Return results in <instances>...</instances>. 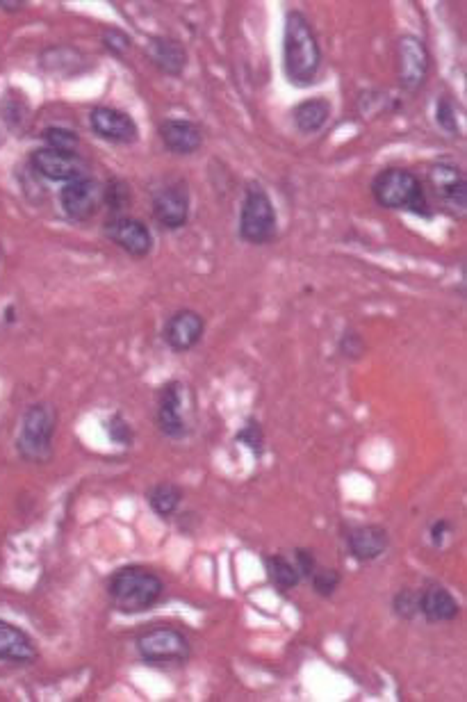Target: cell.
Listing matches in <instances>:
<instances>
[{
	"label": "cell",
	"instance_id": "obj_8",
	"mask_svg": "<svg viewBox=\"0 0 467 702\" xmlns=\"http://www.w3.org/2000/svg\"><path fill=\"white\" fill-rule=\"evenodd\" d=\"M431 69V55L420 37L404 35L397 42V76L406 92L422 89Z\"/></svg>",
	"mask_w": 467,
	"mask_h": 702
},
{
	"label": "cell",
	"instance_id": "obj_4",
	"mask_svg": "<svg viewBox=\"0 0 467 702\" xmlns=\"http://www.w3.org/2000/svg\"><path fill=\"white\" fill-rule=\"evenodd\" d=\"M57 429V413L48 404H32L21 420L16 450L26 461L46 463L53 454V436Z\"/></svg>",
	"mask_w": 467,
	"mask_h": 702
},
{
	"label": "cell",
	"instance_id": "obj_1",
	"mask_svg": "<svg viewBox=\"0 0 467 702\" xmlns=\"http://www.w3.org/2000/svg\"><path fill=\"white\" fill-rule=\"evenodd\" d=\"M322 69V48H319L315 28L299 10L285 16L283 28V73L294 87H310L317 83Z\"/></svg>",
	"mask_w": 467,
	"mask_h": 702
},
{
	"label": "cell",
	"instance_id": "obj_3",
	"mask_svg": "<svg viewBox=\"0 0 467 702\" xmlns=\"http://www.w3.org/2000/svg\"><path fill=\"white\" fill-rule=\"evenodd\" d=\"M372 197L381 208L408 210L424 219L433 217L424 185L411 169L390 167L379 171L372 181Z\"/></svg>",
	"mask_w": 467,
	"mask_h": 702
},
{
	"label": "cell",
	"instance_id": "obj_23",
	"mask_svg": "<svg viewBox=\"0 0 467 702\" xmlns=\"http://www.w3.org/2000/svg\"><path fill=\"white\" fill-rule=\"evenodd\" d=\"M265 573L269 584H272L278 593L294 591L303 579L297 563L283 557V554H269V557H265Z\"/></svg>",
	"mask_w": 467,
	"mask_h": 702
},
{
	"label": "cell",
	"instance_id": "obj_28",
	"mask_svg": "<svg viewBox=\"0 0 467 702\" xmlns=\"http://www.w3.org/2000/svg\"><path fill=\"white\" fill-rule=\"evenodd\" d=\"M392 607H395V614L399 618L413 620L415 616H420V591L401 589L395 595V602H392Z\"/></svg>",
	"mask_w": 467,
	"mask_h": 702
},
{
	"label": "cell",
	"instance_id": "obj_13",
	"mask_svg": "<svg viewBox=\"0 0 467 702\" xmlns=\"http://www.w3.org/2000/svg\"><path fill=\"white\" fill-rule=\"evenodd\" d=\"M158 427L167 438H185L190 434V424L185 418V386L178 381H169L160 390L158 399Z\"/></svg>",
	"mask_w": 467,
	"mask_h": 702
},
{
	"label": "cell",
	"instance_id": "obj_26",
	"mask_svg": "<svg viewBox=\"0 0 467 702\" xmlns=\"http://www.w3.org/2000/svg\"><path fill=\"white\" fill-rule=\"evenodd\" d=\"M42 137H44V142H46L48 149L78 153L80 137H78V133H73V130H69V128H60V126L46 128L44 133H42Z\"/></svg>",
	"mask_w": 467,
	"mask_h": 702
},
{
	"label": "cell",
	"instance_id": "obj_14",
	"mask_svg": "<svg viewBox=\"0 0 467 702\" xmlns=\"http://www.w3.org/2000/svg\"><path fill=\"white\" fill-rule=\"evenodd\" d=\"M89 124L101 140L112 144H133L139 137L135 119L128 112L108 108V105H98L89 112Z\"/></svg>",
	"mask_w": 467,
	"mask_h": 702
},
{
	"label": "cell",
	"instance_id": "obj_6",
	"mask_svg": "<svg viewBox=\"0 0 467 702\" xmlns=\"http://www.w3.org/2000/svg\"><path fill=\"white\" fill-rule=\"evenodd\" d=\"M137 652L146 664H183L190 659V641L174 627H153L137 636Z\"/></svg>",
	"mask_w": 467,
	"mask_h": 702
},
{
	"label": "cell",
	"instance_id": "obj_22",
	"mask_svg": "<svg viewBox=\"0 0 467 702\" xmlns=\"http://www.w3.org/2000/svg\"><path fill=\"white\" fill-rule=\"evenodd\" d=\"M331 112H333L331 101L322 99V96H317V99L301 101L297 108L292 110V121H294V126H297L299 133L315 135L326 124H329Z\"/></svg>",
	"mask_w": 467,
	"mask_h": 702
},
{
	"label": "cell",
	"instance_id": "obj_32",
	"mask_svg": "<svg viewBox=\"0 0 467 702\" xmlns=\"http://www.w3.org/2000/svg\"><path fill=\"white\" fill-rule=\"evenodd\" d=\"M436 121L442 130H447L449 135L458 133V124H456V110L449 99H442L436 108Z\"/></svg>",
	"mask_w": 467,
	"mask_h": 702
},
{
	"label": "cell",
	"instance_id": "obj_35",
	"mask_svg": "<svg viewBox=\"0 0 467 702\" xmlns=\"http://www.w3.org/2000/svg\"><path fill=\"white\" fill-rule=\"evenodd\" d=\"M294 563H297V568H299L303 579H310V575H313L315 568L319 566L313 550H306V548L294 550Z\"/></svg>",
	"mask_w": 467,
	"mask_h": 702
},
{
	"label": "cell",
	"instance_id": "obj_12",
	"mask_svg": "<svg viewBox=\"0 0 467 702\" xmlns=\"http://www.w3.org/2000/svg\"><path fill=\"white\" fill-rule=\"evenodd\" d=\"M153 217L167 231H178L190 217V190L185 183L162 187L153 197Z\"/></svg>",
	"mask_w": 467,
	"mask_h": 702
},
{
	"label": "cell",
	"instance_id": "obj_29",
	"mask_svg": "<svg viewBox=\"0 0 467 702\" xmlns=\"http://www.w3.org/2000/svg\"><path fill=\"white\" fill-rule=\"evenodd\" d=\"M108 434L117 445H130L133 443V429H130V424L124 420V415H112L108 420Z\"/></svg>",
	"mask_w": 467,
	"mask_h": 702
},
{
	"label": "cell",
	"instance_id": "obj_33",
	"mask_svg": "<svg viewBox=\"0 0 467 702\" xmlns=\"http://www.w3.org/2000/svg\"><path fill=\"white\" fill-rule=\"evenodd\" d=\"M103 46L108 48L112 55L121 57L130 48V37L124 35V32L117 30V28H110V30L103 32Z\"/></svg>",
	"mask_w": 467,
	"mask_h": 702
},
{
	"label": "cell",
	"instance_id": "obj_15",
	"mask_svg": "<svg viewBox=\"0 0 467 702\" xmlns=\"http://www.w3.org/2000/svg\"><path fill=\"white\" fill-rule=\"evenodd\" d=\"M203 331H206V322L203 317L196 313V310H178L167 320L165 329H162V338H165L167 345L178 351V354H185V351L194 349L203 338Z\"/></svg>",
	"mask_w": 467,
	"mask_h": 702
},
{
	"label": "cell",
	"instance_id": "obj_20",
	"mask_svg": "<svg viewBox=\"0 0 467 702\" xmlns=\"http://www.w3.org/2000/svg\"><path fill=\"white\" fill-rule=\"evenodd\" d=\"M0 659L12 664H32L37 659V648L30 636L7 620H0Z\"/></svg>",
	"mask_w": 467,
	"mask_h": 702
},
{
	"label": "cell",
	"instance_id": "obj_18",
	"mask_svg": "<svg viewBox=\"0 0 467 702\" xmlns=\"http://www.w3.org/2000/svg\"><path fill=\"white\" fill-rule=\"evenodd\" d=\"M160 140L176 155H192L201 149V126L190 119H167L160 124Z\"/></svg>",
	"mask_w": 467,
	"mask_h": 702
},
{
	"label": "cell",
	"instance_id": "obj_36",
	"mask_svg": "<svg viewBox=\"0 0 467 702\" xmlns=\"http://www.w3.org/2000/svg\"><path fill=\"white\" fill-rule=\"evenodd\" d=\"M447 534H449V522L447 520L433 522V527H431V541H433V545H442V541H445Z\"/></svg>",
	"mask_w": 467,
	"mask_h": 702
},
{
	"label": "cell",
	"instance_id": "obj_10",
	"mask_svg": "<svg viewBox=\"0 0 467 702\" xmlns=\"http://www.w3.org/2000/svg\"><path fill=\"white\" fill-rule=\"evenodd\" d=\"M105 235L133 258H146L153 249V235L142 219L114 215L105 222Z\"/></svg>",
	"mask_w": 467,
	"mask_h": 702
},
{
	"label": "cell",
	"instance_id": "obj_37",
	"mask_svg": "<svg viewBox=\"0 0 467 702\" xmlns=\"http://www.w3.org/2000/svg\"><path fill=\"white\" fill-rule=\"evenodd\" d=\"M26 3H16V0H0V10L5 12H19Z\"/></svg>",
	"mask_w": 467,
	"mask_h": 702
},
{
	"label": "cell",
	"instance_id": "obj_34",
	"mask_svg": "<svg viewBox=\"0 0 467 702\" xmlns=\"http://www.w3.org/2000/svg\"><path fill=\"white\" fill-rule=\"evenodd\" d=\"M237 440L244 445H249L253 452H262V443H265V438H262V429H260V424L258 422H253L249 420L247 422V427H244L240 434H237Z\"/></svg>",
	"mask_w": 467,
	"mask_h": 702
},
{
	"label": "cell",
	"instance_id": "obj_31",
	"mask_svg": "<svg viewBox=\"0 0 467 702\" xmlns=\"http://www.w3.org/2000/svg\"><path fill=\"white\" fill-rule=\"evenodd\" d=\"M338 349H340V354L344 358H351V361H356V358H360V356L365 354V342H363V338L358 336L356 331H344V336L340 340Z\"/></svg>",
	"mask_w": 467,
	"mask_h": 702
},
{
	"label": "cell",
	"instance_id": "obj_5",
	"mask_svg": "<svg viewBox=\"0 0 467 702\" xmlns=\"http://www.w3.org/2000/svg\"><path fill=\"white\" fill-rule=\"evenodd\" d=\"M240 238L249 244H267L276 238V210L260 183H249L240 210Z\"/></svg>",
	"mask_w": 467,
	"mask_h": 702
},
{
	"label": "cell",
	"instance_id": "obj_19",
	"mask_svg": "<svg viewBox=\"0 0 467 702\" xmlns=\"http://www.w3.org/2000/svg\"><path fill=\"white\" fill-rule=\"evenodd\" d=\"M146 57H149L155 69L174 78L180 76L187 67V53L183 44L169 37H153L146 44Z\"/></svg>",
	"mask_w": 467,
	"mask_h": 702
},
{
	"label": "cell",
	"instance_id": "obj_27",
	"mask_svg": "<svg viewBox=\"0 0 467 702\" xmlns=\"http://www.w3.org/2000/svg\"><path fill=\"white\" fill-rule=\"evenodd\" d=\"M310 584H313L317 595H322V598H331V595L338 591V586L342 584V575L335 568L317 566L315 573L310 575Z\"/></svg>",
	"mask_w": 467,
	"mask_h": 702
},
{
	"label": "cell",
	"instance_id": "obj_30",
	"mask_svg": "<svg viewBox=\"0 0 467 702\" xmlns=\"http://www.w3.org/2000/svg\"><path fill=\"white\" fill-rule=\"evenodd\" d=\"M105 201H108V206L112 208L114 215H121V208L128 206L130 201V192L124 183H112L105 187Z\"/></svg>",
	"mask_w": 467,
	"mask_h": 702
},
{
	"label": "cell",
	"instance_id": "obj_2",
	"mask_svg": "<svg viewBox=\"0 0 467 702\" xmlns=\"http://www.w3.org/2000/svg\"><path fill=\"white\" fill-rule=\"evenodd\" d=\"M165 593L162 579L142 566H126L117 570L108 582L112 607L121 614H142L160 602Z\"/></svg>",
	"mask_w": 467,
	"mask_h": 702
},
{
	"label": "cell",
	"instance_id": "obj_9",
	"mask_svg": "<svg viewBox=\"0 0 467 702\" xmlns=\"http://www.w3.org/2000/svg\"><path fill=\"white\" fill-rule=\"evenodd\" d=\"M105 201V187L94 181V178L83 176L76 178L62 187L60 192V206L64 215L73 222H87L92 219L98 210H101Z\"/></svg>",
	"mask_w": 467,
	"mask_h": 702
},
{
	"label": "cell",
	"instance_id": "obj_16",
	"mask_svg": "<svg viewBox=\"0 0 467 702\" xmlns=\"http://www.w3.org/2000/svg\"><path fill=\"white\" fill-rule=\"evenodd\" d=\"M420 614L426 623H452L461 614V604L445 586L431 582L420 591Z\"/></svg>",
	"mask_w": 467,
	"mask_h": 702
},
{
	"label": "cell",
	"instance_id": "obj_11",
	"mask_svg": "<svg viewBox=\"0 0 467 702\" xmlns=\"http://www.w3.org/2000/svg\"><path fill=\"white\" fill-rule=\"evenodd\" d=\"M30 167L37 171L39 176L48 178V181L71 183L76 178H83L87 171V162L80 158V153H67L55 149H37L30 155Z\"/></svg>",
	"mask_w": 467,
	"mask_h": 702
},
{
	"label": "cell",
	"instance_id": "obj_17",
	"mask_svg": "<svg viewBox=\"0 0 467 702\" xmlns=\"http://www.w3.org/2000/svg\"><path fill=\"white\" fill-rule=\"evenodd\" d=\"M351 557L358 561H374L390 548L388 529L381 525H358L347 534Z\"/></svg>",
	"mask_w": 467,
	"mask_h": 702
},
{
	"label": "cell",
	"instance_id": "obj_25",
	"mask_svg": "<svg viewBox=\"0 0 467 702\" xmlns=\"http://www.w3.org/2000/svg\"><path fill=\"white\" fill-rule=\"evenodd\" d=\"M180 502H183V491L171 481H162V484L153 486L149 493L151 509L158 513L160 518H171L178 511Z\"/></svg>",
	"mask_w": 467,
	"mask_h": 702
},
{
	"label": "cell",
	"instance_id": "obj_24",
	"mask_svg": "<svg viewBox=\"0 0 467 702\" xmlns=\"http://www.w3.org/2000/svg\"><path fill=\"white\" fill-rule=\"evenodd\" d=\"M0 117H3L5 126L10 128L14 135L26 133L32 119V110L26 96L16 92V89H10V92L3 96V101H0Z\"/></svg>",
	"mask_w": 467,
	"mask_h": 702
},
{
	"label": "cell",
	"instance_id": "obj_21",
	"mask_svg": "<svg viewBox=\"0 0 467 702\" xmlns=\"http://www.w3.org/2000/svg\"><path fill=\"white\" fill-rule=\"evenodd\" d=\"M42 69L53 73V76L73 78L87 71L89 64H87V57L80 53L78 48L57 46V48H48V51L42 53Z\"/></svg>",
	"mask_w": 467,
	"mask_h": 702
},
{
	"label": "cell",
	"instance_id": "obj_7",
	"mask_svg": "<svg viewBox=\"0 0 467 702\" xmlns=\"http://www.w3.org/2000/svg\"><path fill=\"white\" fill-rule=\"evenodd\" d=\"M429 185L440 208L456 219L465 217L467 210V181L463 171L452 162H438L429 169Z\"/></svg>",
	"mask_w": 467,
	"mask_h": 702
}]
</instances>
